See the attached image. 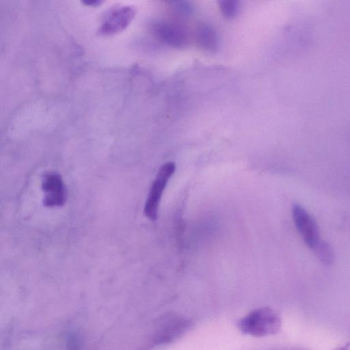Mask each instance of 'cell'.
Returning a JSON list of instances; mask_svg holds the SVG:
<instances>
[{
  "label": "cell",
  "mask_w": 350,
  "mask_h": 350,
  "mask_svg": "<svg viewBox=\"0 0 350 350\" xmlns=\"http://www.w3.org/2000/svg\"><path fill=\"white\" fill-rule=\"evenodd\" d=\"M281 325L279 314L269 307L254 309L237 322V327L243 334L254 337L275 334L280 331Z\"/></svg>",
  "instance_id": "obj_1"
},
{
  "label": "cell",
  "mask_w": 350,
  "mask_h": 350,
  "mask_svg": "<svg viewBox=\"0 0 350 350\" xmlns=\"http://www.w3.org/2000/svg\"><path fill=\"white\" fill-rule=\"evenodd\" d=\"M175 170V163L167 162L160 167L156 175L144 209V215L151 221H155L157 219L161 198L168 180L174 173Z\"/></svg>",
  "instance_id": "obj_2"
},
{
  "label": "cell",
  "mask_w": 350,
  "mask_h": 350,
  "mask_svg": "<svg viewBox=\"0 0 350 350\" xmlns=\"http://www.w3.org/2000/svg\"><path fill=\"white\" fill-rule=\"evenodd\" d=\"M292 213L296 228L305 243L309 248L314 250L322 241L315 219L302 206L297 204L293 205Z\"/></svg>",
  "instance_id": "obj_3"
},
{
  "label": "cell",
  "mask_w": 350,
  "mask_h": 350,
  "mask_svg": "<svg viewBox=\"0 0 350 350\" xmlns=\"http://www.w3.org/2000/svg\"><path fill=\"white\" fill-rule=\"evenodd\" d=\"M191 322L183 316L169 314L163 317L157 329L154 340L157 344H168L181 337L190 327Z\"/></svg>",
  "instance_id": "obj_4"
},
{
  "label": "cell",
  "mask_w": 350,
  "mask_h": 350,
  "mask_svg": "<svg viewBox=\"0 0 350 350\" xmlns=\"http://www.w3.org/2000/svg\"><path fill=\"white\" fill-rule=\"evenodd\" d=\"M135 15L133 6L122 5L108 11L102 21L100 32L105 35L113 34L124 30Z\"/></svg>",
  "instance_id": "obj_5"
},
{
  "label": "cell",
  "mask_w": 350,
  "mask_h": 350,
  "mask_svg": "<svg viewBox=\"0 0 350 350\" xmlns=\"http://www.w3.org/2000/svg\"><path fill=\"white\" fill-rule=\"evenodd\" d=\"M153 33L161 42L174 47H183L189 40L187 30L175 23H157L153 26Z\"/></svg>",
  "instance_id": "obj_6"
},
{
  "label": "cell",
  "mask_w": 350,
  "mask_h": 350,
  "mask_svg": "<svg viewBox=\"0 0 350 350\" xmlns=\"http://www.w3.org/2000/svg\"><path fill=\"white\" fill-rule=\"evenodd\" d=\"M42 190L45 193L44 204L46 206H62L66 200L63 181L56 173H49L44 176Z\"/></svg>",
  "instance_id": "obj_7"
},
{
  "label": "cell",
  "mask_w": 350,
  "mask_h": 350,
  "mask_svg": "<svg viewBox=\"0 0 350 350\" xmlns=\"http://www.w3.org/2000/svg\"><path fill=\"white\" fill-rule=\"evenodd\" d=\"M196 38L200 46L206 51L214 52L219 47V34L210 25H200L196 30Z\"/></svg>",
  "instance_id": "obj_8"
},
{
  "label": "cell",
  "mask_w": 350,
  "mask_h": 350,
  "mask_svg": "<svg viewBox=\"0 0 350 350\" xmlns=\"http://www.w3.org/2000/svg\"><path fill=\"white\" fill-rule=\"evenodd\" d=\"M317 258L325 265H331L334 261V252L331 246L325 241H322L317 247L313 250Z\"/></svg>",
  "instance_id": "obj_9"
},
{
  "label": "cell",
  "mask_w": 350,
  "mask_h": 350,
  "mask_svg": "<svg viewBox=\"0 0 350 350\" xmlns=\"http://www.w3.org/2000/svg\"><path fill=\"white\" fill-rule=\"evenodd\" d=\"M219 5L224 16L228 18L237 16L241 8L239 1L234 0L220 1Z\"/></svg>",
  "instance_id": "obj_10"
},
{
  "label": "cell",
  "mask_w": 350,
  "mask_h": 350,
  "mask_svg": "<svg viewBox=\"0 0 350 350\" xmlns=\"http://www.w3.org/2000/svg\"><path fill=\"white\" fill-rule=\"evenodd\" d=\"M172 10L178 14L189 16L194 12L193 5L187 1H173L170 2Z\"/></svg>",
  "instance_id": "obj_11"
},
{
  "label": "cell",
  "mask_w": 350,
  "mask_h": 350,
  "mask_svg": "<svg viewBox=\"0 0 350 350\" xmlns=\"http://www.w3.org/2000/svg\"><path fill=\"white\" fill-rule=\"evenodd\" d=\"M83 3H85V5L96 6V5H100L102 3V1H83Z\"/></svg>",
  "instance_id": "obj_12"
},
{
  "label": "cell",
  "mask_w": 350,
  "mask_h": 350,
  "mask_svg": "<svg viewBox=\"0 0 350 350\" xmlns=\"http://www.w3.org/2000/svg\"><path fill=\"white\" fill-rule=\"evenodd\" d=\"M349 347H350V343H347V344L342 345L340 347H338L332 350H349Z\"/></svg>",
  "instance_id": "obj_13"
}]
</instances>
